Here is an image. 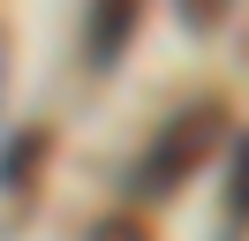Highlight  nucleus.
<instances>
[{"mask_svg":"<svg viewBox=\"0 0 249 241\" xmlns=\"http://www.w3.org/2000/svg\"><path fill=\"white\" fill-rule=\"evenodd\" d=\"M219 143V105H196V113H174L166 128H159V143L136 158V189L143 196H166L181 173H196L204 151Z\"/></svg>","mask_w":249,"mask_h":241,"instance_id":"f257e3e1","label":"nucleus"},{"mask_svg":"<svg viewBox=\"0 0 249 241\" xmlns=\"http://www.w3.org/2000/svg\"><path fill=\"white\" fill-rule=\"evenodd\" d=\"M227 219L249 226V136L234 143V166H227Z\"/></svg>","mask_w":249,"mask_h":241,"instance_id":"20e7f679","label":"nucleus"},{"mask_svg":"<svg viewBox=\"0 0 249 241\" xmlns=\"http://www.w3.org/2000/svg\"><path fill=\"white\" fill-rule=\"evenodd\" d=\"M91 241H151V234H143V226L136 219H106V226H98V234Z\"/></svg>","mask_w":249,"mask_h":241,"instance_id":"39448f33","label":"nucleus"},{"mask_svg":"<svg viewBox=\"0 0 249 241\" xmlns=\"http://www.w3.org/2000/svg\"><path fill=\"white\" fill-rule=\"evenodd\" d=\"M128 38H136V0H98V8H91V30H83L91 68H113Z\"/></svg>","mask_w":249,"mask_h":241,"instance_id":"f03ea898","label":"nucleus"},{"mask_svg":"<svg viewBox=\"0 0 249 241\" xmlns=\"http://www.w3.org/2000/svg\"><path fill=\"white\" fill-rule=\"evenodd\" d=\"M46 166V128H31V136H16V143L0 151V189H31V173Z\"/></svg>","mask_w":249,"mask_h":241,"instance_id":"7ed1b4c3","label":"nucleus"},{"mask_svg":"<svg viewBox=\"0 0 249 241\" xmlns=\"http://www.w3.org/2000/svg\"><path fill=\"white\" fill-rule=\"evenodd\" d=\"M219 8H227V0H181V15H189L196 30H212V23H219Z\"/></svg>","mask_w":249,"mask_h":241,"instance_id":"423d86ee","label":"nucleus"}]
</instances>
